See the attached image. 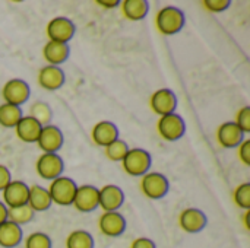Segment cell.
<instances>
[{
	"label": "cell",
	"mask_w": 250,
	"mask_h": 248,
	"mask_svg": "<svg viewBox=\"0 0 250 248\" xmlns=\"http://www.w3.org/2000/svg\"><path fill=\"white\" fill-rule=\"evenodd\" d=\"M28 206L34 210V213H41L48 210L53 206L48 190L42 186H29Z\"/></svg>",
	"instance_id": "21"
},
{
	"label": "cell",
	"mask_w": 250,
	"mask_h": 248,
	"mask_svg": "<svg viewBox=\"0 0 250 248\" xmlns=\"http://www.w3.org/2000/svg\"><path fill=\"white\" fill-rule=\"evenodd\" d=\"M249 216H250V210H245V215H243V222H245V228H246L248 231L250 229Z\"/></svg>",
	"instance_id": "38"
},
{
	"label": "cell",
	"mask_w": 250,
	"mask_h": 248,
	"mask_svg": "<svg viewBox=\"0 0 250 248\" xmlns=\"http://www.w3.org/2000/svg\"><path fill=\"white\" fill-rule=\"evenodd\" d=\"M41 129L42 126L38 121H35L32 117L23 115L19 120V123L15 126V133H16V137L25 143H37Z\"/></svg>",
	"instance_id": "20"
},
{
	"label": "cell",
	"mask_w": 250,
	"mask_h": 248,
	"mask_svg": "<svg viewBox=\"0 0 250 248\" xmlns=\"http://www.w3.org/2000/svg\"><path fill=\"white\" fill-rule=\"evenodd\" d=\"M76 189H78V184L73 178L66 177V175H60L56 180L50 181V186L47 190H48V194L51 197L53 205L72 206Z\"/></svg>",
	"instance_id": "3"
},
{
	"label": "cell",
	"mask_w": 250,
	"mask_h": 248,
	"mask_svg": "<svg viewBox=\"0 0 250 248\" xmlns=\"http://www.w3.org/2000/svg\"><path fill=\"white\" fill-rule=\"evenodd\" d=\"M38 85L45 91H57L66 82V73L59 66H44L38 72Z\"/></svg>",
	"instance_id": "17"
},
{
	"label": "cell",
	"mask_w": 250,
	"mask_h": 248,
	"mask_svg": "<svg viewBox=\"0 0 250 248\" xmlns=\"http://www.w3.org/2000/svg\"><path fill=\"white\" fill-rule=\"evenodd\" d=\"M75 32H76L75 23L66 16H56L45 26V34L48 37V41L69 44V41L75 37Z\"/></svg>",
	"instance_id": "7"
},
{
	"label": "cell",
	"mask_w": 250,
	"mask_h": 248,
	"mask_svg": "<svg viewBox=\"0 0 250 248\" xmlns=\"http://www.w3.org/2000/svg\"><path fill=\"white\" fill-rule=\"evenodd\" d=\"M185 23H186V16L180 7L164 6L157 12L155 25L163 35L170 37L179 34L185 28Z\"/></svg>",
	"instance_id": "1"
},
{
	"label": "cell",
	"mask_w": 250,
	"mask_h": 248,
	"mask_svg": "<svg viewBox=\"0 0 250 248\" xmlns=\"http://www.w3.org/2000/svg\"><path fill=\"white\" fill-rule=\"evenodd\" d=\"M25 248H53V241L45 232H32L25 241Z\"/></svg>",
	"instance_id": "30"
},
{
	"label": "cell",
	"mask_w": 250,
	"mask_h": 248,
	"mask_svg": "<svg viewBox=\"0 0 250 248\" xmlns=\"http://www.w3.org/2000/svg\"><path fill=\"white\" fill-rule=\"evenodd\" d=\"M29 196V186L21 180H12L7 187L1 191V202L6 205L7 209L28 205Z\"/></svg>",
	"instance_id": "14"
},
{
	"label": "cell",
	"mask_w": 250,
	"mask_h": 248,
	"mask_svg": "<svg viewBox=\"0 0 250 248\" xmlns=\"http://www.w3.org/2000/svg\"><path fill=\"white\" fill-rule=\"evenodd\" d=\"M1 96L6 104L22 107L31 96V88H29L28 82H25L23 79L13 77L3 85Z\"/></svg>",
	"instance_id": "6"
},
{
	"label": "cell",
	"mask_w": 250,
	"mask_h": 248,
	"mask_svg": "<svg viewBox=\"0 0 250 248\" xmlns=\"http://www.w3.org/2000/svg\"><path fill=\"white\" fill-rule=\"evenodd\" d=\"M237 155H239V159L242 161L243 165L250 167V139H245L237 146Z\"/></svg>",
	"instance_id": "33"
},
{
	"label": "cell",
	"mask_w": 250,
	"mask_h": 248,
	"mask_svg": "<svg viewBox=\"0 0 250 248\" xmlns=\"http://www.w3.org/2000/svg\"><path fill=\"white\" fill-rule=\"evenodd\" d=\"M152 165V156L148 151L142 148H130L122 161L125 172L130 177L145 175Z\"/></svg>",
	"instance_id": "2"
},
{
	"label": "cell",
	"mask_w": 250,
	"mask_h": 248,
	"mask_svg": "<svg viewBox=\"0 0 250 248\" xmlns=\"http://www.w3.org/2000/svg\"><path fill=\"white\" fill-rule=\"evenodd\" d=\"M234 123L236 126L245 133L248 134L250 133V107L249 105H245L243 108H240L236 114V118H234Z\"/></svg>",
	"instance_id": "31"
},
{
	"label": "cell",
	"mask_w": 250,
	"mask_h": 248,
	"mask_svg": "<svg viewBox=\"0 0 250 248\" xmlns=\"http://www.w3.org/2000/svg\"><path fill=\"white\" fill-rule=\"evenodd\" d=\"M95 3L104 9H114L117 6H120V0H97Z\"/></svg>",
	"instance_id": "36"
},
{
	"label": "cell",
	"mask_w": 250,
	"mask_h": 248,
	"mask_svg": "<svg viewBox=\"0 0 250 248\" xmlns=\"http://www.w3.org/2000/svg\"><path fill=\"white\" fill-rule=\"evenodd\" d=\"M34 216H35V213L28 205H22V206L7 209V221L16 224L19 227L29 224L34 219Z\"/></svg>",
	"instance_id": "27"
},
{
	"label": "cell",
	"mask_w": 250,
	"mask_h": 248,
	"mask_svg": "<svg viewBox=\"0 0 250 248\" xmlns=\"http://www.w3.org/2000/svg\"><path fill=\"white\" fill-rule=\"evenodd\" d=\"M129 149H130L129 145L119 137L117 140H114L113 143L104 148V153L111 162H122L126 153L129 152Z\"/></svg>",
	"instance_id": "28"
},
{
	"label": "cell",
	"mask_w": 250,
	"mask_h": 248,
	"mask_svg": "<svg viewBox=\"0 0 250 248\" xmlns=\"http://www.w3.org/2000/svg\"><path fill=\"white\" fill-rule=\"evenodd\" d=\"M233 200L236 206H239L243 210H250V184L243 183L236 187L233 193Z\"/></svg>",
	"instance_id": "29"
},
{
	"label": "cell",
	"mask_w": 250,
	"mask_h": 248,
	"mask_svg": "<svg viewBox=\"0 0 250 248\" xmlns=\"http://www.w3.org/2000/svg\"><path fill=\"white\" fill-rule=\"evenodd\" d=\"M130 248H157L155 243L151 238L146 237H138L132 241Z\"/></svg>",
	"instance_id": "34"
},
{
	"label": "cell",
	"mask_w": 250,
	"mask_h": 248,
	"mask_svg": "<svg viewBox=\"0 0 250 248\" xmlns=\"http://www.w3.org/2000/svg\"><path fill=\"white\" fill-rule=\"evenodd\" d=\"M37 174L47 181H53L57 177L63 175L64 162L59 153H42L35 162Z\"/></svg>",
	"instance_id": "8"
},
{
	"label": "cell",
	"mask_w": 250,
	"mask_h": 248,
	"mask_svg": "<svg viewBox=\"0 0 250 248\" xmlns=\"http://www.w3.org/2000/svg\"><path fill=\"white\" fill-rule=\"evenodd\" d=\"M23 240L22 227L6 221L0 225V247L16 248Z\"/></svg>",
	"instance_id": "22"
},
{
	"label": "cell",
	"mask_w": 250,
	"mask_h": 248,
	"mask_svg": "<svg viewBox=\"0 0 250 248\" xmlns=\"http://www.w3.org/2000/svg\"><path fill=\"white\" fill-rule=\"evenodd\" d=\"M208 218L198 208H186L179 215V227L188 234H198L207 228Z\"/></svg>",
	"instance_id": "12"
},
{
	"label": "cell",
	"mask_w": 250,
	"mask_h": 248,
	"mask_svg": "<svg viewBox=\"0 0 250 248\" xmlns=\"http://www.w3.org/2000/svg\"><path fill=\"white\" fill-rule=\"evenodd\" d=\"M37 145L42 151V153H57L64 145L63 132L54 124L42 126Z\"/></svg>",
	"instance_id": "11"
},
{
	"label": "cell",
	"mask_w": 250,
	"mask_h": 248,
	"mask_svg": "<svg viewBox=\"0 0 250 248\" xmlns=\"http://www.w3.org/2000/svg\"><path fill=\"white\" fill-rule=\"evenodd\" d=\"M91 137H92V142L97 146L105 148V146H108L110 143H113L114 140H117L120 137V132H119V127L113 121L101 120L92 127Z\"/></svg>",
	"instance_id": "18"
},
{
	"label": "cell",
	"mask_w": 250,
	"mask_h": 248,
	"mask_svg": "<svg viewBox=\"0 0 250 248\" xmlns=\"http://www.w3.org/2000/svg\"><path fill=\"white\" fill-rule=\"evenodd\" d=\"M126 219L120 212H103L98 219V229L104 237L117 238L126 231Z\"/></svg>",
	"instance_id": "13"
},
{
	"label": "cell",
	"mask_w": 250,
	"mask_h": 248,
	"mask_svg": "<svg viewBox=\"0 0 250 248\" xmlns=\"http://www.w3.org/2000/svg\"><path fill=\"white\" fill-rule=\"evenodd\" d=\"M7 221V208L6 205L0 200V225Z\"/></svg>",
	"instance_id": "37"
},
{
	"label": "cell",
	"mask_w": 250,
	"mask_h": 248,
	"mask_svg": "<svg viewBox=\"0 0 250 248\" xmlns=\"http://www.w3.org/2000/svg\"><path fill=\"white\" fill-rule=\"evenodd\" d=\"M157 132H158V134H160V137L163 140H166V142H177L186 133V121L177 113L163 115L157 121Z\"/></svg>",
	"instance_id": "5"
},
{
	"label": "cell",
	"mask_w": 250,
	"mask_h": 248,
	"mask_svg": "<svg viewBox=\"0 0 250 248\" xmlns=\"http://www.w3.org/2000/svg\"><path fill=\"white\" fill-rule=\"evenodd\" d=\"M177 96L176 94L168 89V88H161V89H157L151 98H149V107L151 110L163 117V115H167V114H171V113H176L177 110Z\"/></svg>",
	"instance_id": "10"
},
{
	"label": "cell",
	"mask_w": 250,
	"mask_h": 248,
	"mask_svg": "<svg viewBox=\"0 0 250 248\" xmlns=\"http://www.w3.org/2000/svg\"><path fill=\"white\" fill-rule=\"evenodd\" d=\"M72 206L81 213H91V212L97 210L100 208L98 189L92 184L78 186Z\"/></svg>",
	"instance_id": "9"
},
{
	"label": "cell",
	"mask_w": 250,
	"mask_h": 248,
	"mask_svg": "<svg viewBox=\"0 0 250 248\" xmlns=\"http://www.w3.org/2000/svg\"><path fill=\"white\" fill-rule=\"evenodd\" d=\"M120 7L123 16L132 22L145 19L149 12V3L146 0H123L120 1Z\"/></svg>",
	"instance_id": "23"
},
{
	"label": "cell",
	"mask_w": 250,
	"mask_h": 248,
	"mask_svg": "<svg viewBox=\"0 0 250 248\" xmlns=\"http://www.w3.org/2000/svg\"><path fill=\"white\" fill-rule=\"evenodd\" d=\"M230 4H231L230 0H204L202 1V6L211 13H221L227 10Z\"/></svg>",
	"instance_id": "32"
},
{
	"label": "cell",
	"mask_w": 250,
	"mask_h": 248,
	"mask_svg": "<svg viewBox=\"0 0 250 248\" xmlns=\"http://www.w3.org/2000/svg\"><path fill=\"white\" fill-rule=\"evenodd\" d=\"M215 137L221 148L233 149V148H237L246 139V134L236 126L234 121H227V123L220 124V127L217 129Z\"/></svg>",
	"instance_id": "16"
},
{
	"label": "cell",
	"mask_w": 250,
	"mask_h": 248,
	"mask_svg": "<svg viewBox=\"0 0 250 248\" xmlns=\"http://www.w3.org/2000/svg\"><path fill=\"white\" fill-rule=\"evenodd\" d=\"M22 117H23V113L21 107L6 104V102L0 105V126L1 127L15 129V126L19 123Z\"/></svg>",
	"instance_id": "24"
},
{
	"label": "cell",
	"mask_w": 250,
	"mask_h": 248,
	"mask_svg": "<svg viewBox=\"0 0 250 248\" xmlns=\"http://www.w3.org/2000/svg\"><path fill=\"white\" fill-rule=\"evenodd\" d=\"M141 191L151 200H161L170 191V181L161 172L148 171L141 177Z\"/></svg>",
	"instance_id": "4"
},
{
	"label": "cell",
	"mask_w": 250,
	"mask_h": 248,
	"mask_svg": "<svg viewBox=\"0 0 250 248\" xmlns=\"http://www.w3.org/2000/svg\"><path fill=\"white\" fill-rule=\"evenodd\" d=\"M28 115L32 117L35 121H38L41 126H48V124H51V120H53V110L47 102L35 101L29 107V114Z\"/></svg>",
	"instance_id": "26"
},
{
	"label": "cell",
	"mask_w": 250,
	"mask_h": 248,
	"mask_svg": "<svg viewBox=\"0 0 250 248\" xmlns=\"http://www.w3.org/2000/svg\"><path fill=\"white\" fill-rule=\"evenodd\" d=\"M70 56V47L69 44L64 42H56V41H48L45 42L42 48V57L50 66H62L63 63L67 61Z\"/></svg>",
	"instance_id": "19"
},
{
	"label": "cell",
	"mask_w": 250,
	"mask_h": 248,
	"mask_svg": "<svg viewBox=\"0 0 250 248\" xmlns=\"http://www.w3.org/2000/svg\"><path fill=\"white\" fill-rule=\"evenodd\" d=\"M94 237L85 229H75L66 237V248H94Z\"/></svg>",
	"instance_id": "25"
},
{
	"label": "cell",
	"mask_w": 250,
	"mask_h": 248,
	"mask_svg": "<svg viewBox=\"0 0 250 248\" xmlns=\"http://www.w3.org/2000/svg\"><path fill=\"white\" fill-rule=\"evenodd\" d=\"M98 202L104 212H119L125 203V191L116 184H107L98 189Z\"/></svg>",
	"instance_id": "15"
},
{
	"label": "cell",
	"mask_w": 250,
	"mask_h": 248,
	"mask_svg": "<svg viewBox=\"0 0 250 248\" xmlns=\"http://www.w3.org/2000/svg\"><path fill=\"white\" fill-rule=\"evenodd\" d=\"M12 181V174L7 167L0 164V193L7 187V184Z\"/></svg>",
	"instance_id": "35"
}]
</instances>
